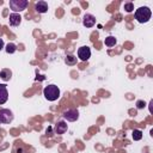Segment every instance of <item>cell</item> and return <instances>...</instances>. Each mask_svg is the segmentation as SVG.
Instances as JSON below:
<instances>
[{"label": "cell", "mask_w": 153, "mask_h": 153, "mask_svg": "<svg viewBox=\"0 0 153 153\" xmlns=\"http://www.w3.org/2000/svg\"><path fill=\"white\" fill-rule=\"evenodd\" d=\"M135 19L139 22V23H141V24H143V23H147L149 19H151V17H152V11H151V8L149 7H147V6H141V7H139L136 11H135Z\"/></svg>", "instance_id": "cell-1"}, {"label": "cell", "mask_w": 153, "mask_h": 153, "mask_svg": "<svg viewBox=\"0 0 153 153\" xmlns=\"http://www.w3.org/2000/svg\"><path fill=\"white\" fill-rule=\"evenodd\" d=\"M43 96L49 102H54L60 97V88L56 85H48L44 87L43 90Z\"/></svg>", "instance_id": "cell-2"}, {"label": "cell", "mask_w": 153, "mask_h": 153, "mask_svg": "<svg viewBox=\"0 0 153 153\" xmlns=\"http://www.w3.org/2000/svg\"><path fill=\"white\" fill-rule=\"evenodd\" d=\"M27 4L29 2L26 0H10V8L13 11V13L22 12L26 8Z\"/></svg>", "instance_id": "cell-3"}, {"label": "cell", "mask_w": 153, "mask_h": 153, "mask_svg": "<svg viewBox=\"0 0 153 153\" xmlns=\"http://www.w3.org/2000/svg\"><path fill=\"white\" fill-rule=\"evenodd\" d=\"M13 121V114L11 110L8 109H1L0 110V122L1 123H5V124H8Z\"/></svg>", "instance_id": "cell-4"}, {"label": "cell", "mask_w": 153, "mask_h": 153, "mask_svg": "<svg viewBox=\"0 0 153 153\" xmlns=\"http://www.w3.org/2000/svg\"><path fill=\"white\" fill-rule=\"evenodd\" d=\"M63 118L66 120V121H68V122H74V121H76L78 118H79V111L78 110H75V109H68V110H66L65 112H63Z\"/></svg>", "instance_id": "cell-5"}, {"label": "cell", "mask_w": 153, "mask_h": 153, "mask_svg": "<svg viewBox=\"0 0 153 153\" xmlns=\"http://www.w3.org/2000/svg\"><path fill=\"white\" fill-rule=\"evenodd\" d=\"M91 56V49L87 47V45H84V47H80L78 49V57L81 60V61H87Z\"/></svg>", "instance_id": "cell-6"}, {"label": "cell", "mask_w": 153, "mask_h": 153, "mask_svg": "<svg viewBox=\"0 0 153 153\" xmlns=\"http://www.w3.org/2000/svg\"><path fill=\"white\" fill-rule=\"evenodd\" d=\"M82 24L84 26L86 27H92L94 24H96V18L93 14H90V13H86L82 18Z\"/></svg>", "instance_id": "cell-7"}, {"label": "cell", "mask_w": 153, "mask_h": 153, "mask_svg": "<svg viewBox=\"0 0 153 153\" xmlns=\"http://www.w3.org/2000/svg\"><path fill=\"white\" fill-rule=\"evenodd\" d=\"M8 99V91L5 84H0V105L5 104Z\"/></svg>", "instance_id": "cell-8"}, {"label": "cell", "mask_w": 153, "mask_h": 153, "mask_svg": "<svg viewBox=\"0 0 153 153\" xmlns=\"http://www.w3.org/2000/svg\"><path fill=\"white\" fill-rule=\"evenodd\" d=\"M8 23L11 26H19L22 23V17L18 13H12V14H10Z\"/></svg>", "instance_id": "cell-9"}, {"label": "cell", "mask_w": 153, "mask_h": 153, "mask_svg": "<svg viewBox=\"0 0 153 153\" xmlns=\"http://www.w3.org/2000/svg\"><path fill=\"white\" fill-rule=\"evenodd\" d=\"M55 133L56 134H59V135H61V134H63V133H66L67 131V129H68V126H67V123L65 122V121H60V122H57L56 124H55Z\"/></svg>", "instance_id": "cell-10"}, {"label": "cell", "mask_w": 153, "mask_h": 153, "mask_svg": "<svg viewBox=\"0 0 153 153\" xmlns=\"http://www.w3.org/2000/svg\"><path fill=\"white\" fill-rule=\"evenodd\" d=\"M35 10L38 12V13H45L48 11V4L45 1H37L36 5H35Z\"/></svg>", "instance_id": "cell-11"}, {"label": "cell", "mask_w": 153, "mask_h": 153, "mask_svg": "<svg viewBox=\"0 0 153 153\" xmlns=\"http://www.w3.org/2000/svg\"><path fill=\"white\" fill-rule=\"evenodd\" d=\"M0 78L6 82V81H10V79L12 78V72H11V69H8V68H4V69H1L0 71Z\"/></svg>", "instance_id": "cell-12"}, {"label": "cell", "mask_w": 153, "mask_h": 153, "mask_svg": "<svg viewBox=\"0 0 153 153\" xmlns=\"http://www.w3.org/2000/svg\"><path fill=\"white\" fill-rule=\"evenodd\" d=\"M104 43H105L106 47H114V45L116 44V38H115L114 36H108V37L105 38Z\"/></svg>", "instance_id": "cell-13"}, {"label": "cell", "mask_w": 153, "mask_h": 153, "mask_svg": "<svg viewBox=\"0 0 153 153\" xmlns=\"http://www.w3.org/2000/svg\"><path fill=\"white\" fill-rule=\"evenodd\" d=\"M131 135H133V140L134 141H139V140L142 139V131L140 129H134L133 133H131Z\"/></svg>", "instance_id": "cell-14"}, {"label": "cell", "mask_w": 153, "mask_h": 153, "mask_svg": "<svg viewBox=\"0 0 153 153\" xmlns=\"http://www.w3.org/2000/svg\"><path fill=\"white\" fill-rule=\"evenodd\" d=\"M65 62L67 65H69V66H73V65L76 63V57L74 55H67L66 59H65Z\"/></svg>", "instance_id": "cell-15"}, {"label": "cell", "mask_w": 153, "mask_h": 153, "mask_svg": "<svg viewBox=\"0 0 153 153\" xmlns=\"http://www.w3.org/2000/svg\"><path fill=\"white\" fill-rule=\"evenodd\" d=\"M5 50L7 54H13L16 50H17V45L14 43H8L6 47H5Z\"/></svg>", "instance_id": "cell-16"}, {"label": "cell", "mask_w": 153, "mask_h": 153, "mask_svg": "<svg viewBox=\"0 0 153 153\" xmlns=\"http://www.w3.org/2000/svg\"><path fill=\"white\" fill-rule=\"evenodd\" d=\"M123 8L126 10V12L130 13V12L134 11V5H133V2H126L124 6H123Z\"/></svg>", "instance_id": "cell-17"}, {"label": "cell", "mask_w": 153, "mask_h": 153, "mask_svg": "<svg viewBox=\"0 0 153 153\" xmlns=\"http://www.w3.org/2000/svg\"><path fill=\"white\" fill-rule=\"evenodd\" d=\"M145 106H146V103L143 100H137L136 102V108L137 109H143Z\"/></svg>", "instance_id": "cell-18"}, {"label": "cell", "mask_w": 153, "mask_h": 153, "mask_svg": "<svg viewBox=\"0 0 153 153\" xmlns=\"http://www.w3.org/2000/svg\"><path fill=\"white\" fill-rule=\"evenodd\" d=\"M17 153H26V151L24 149V148H17Z\"/></svg>", "instance_id": "cell-19"}, {"label": "cell", "mask_w": 153, "mask_h": 153, "mask_svg": "<svg viewBox=\"0 0 153 153\" xmlns=\"http://www.w3.org/2000/svg\"><path fill=\"white\" fill-rule=\"evenodd\" d=\"M4 49V41H2V38H0V50H2Z\"/></svg>", "instance_id": "cell-20"}, {"label": "cell", "mask_w": 153, "mask_h": 153, "mask_svg": "<svg viewBox=\"0 0 153 153\" xmlns=\"http://www.w3.org/2000/svg\"><path fill=\"white\" fill-rule=\"evenodd\" d=\"M0 123H1V122H0Z\"/></svg>", "instance_id": "cell-21"}]
</instances>
